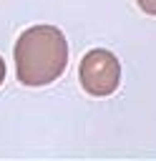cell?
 <instances>
[{
	"instance_id": "3957f363",
	"label": "cell",
	"mask_w": 156,
	"mask_h": 161,
	"mask_svg": "<svg viewBox=\"0 0 156 161\" xmlns=\"http://www.w3.org/2000/svg\"><path fill=\"white\" fill-rule=\"evenodd\" d=\"M136 5H138L146 15H156V0H136Z\"/></svg>"
},
{
	"instance_id": "7a4b0ae2",
	"label": "cell",
	"mask_w": 156,
	"mask_h": 161,
	"mask_svg": "<svg viewBox=\"0 0 156 161\" xmlns=\"http://www.w3.org/2000/svg\"><path fill=\"white\" fill-rule=\"evenodd\" d=\"M78 78L86 93L103 98L111 96L121 83V63L118 58L106 48H93L83 55L78 65Z\"/></svg>"
},
{
	"instance_id": "277c9868",
	"label": "cell",
	"mask_w": 156,
	"mask_h": 161,
	"mask_svg": "<svg viewBox=\"0 0 156 161\" xmlns=\"http://www.w3.org/2000/svg\"><path fill=\"white\" fill-rule=\"evenodd\" d=\"M5 73H8V68H5V60L0 58V86H3V80H5Z\"/></svg>"
},
{
	"instance_id": "6da1fadb",
	"label": "cell",
	"mask_w": 156,
	"mask_h": 161,
	"mask_svg": "<svg viewBox=\"0 0 156 161\" xmlns=\"http://www.w3.org/2000/svg\"><path fill=\"white\" fill-rule=\"evenodd\" d=\"M65 65L68 40L55 25H33L15 40V73L23 86H48L60 78Z\"/></svg>"
}]
</instances>
